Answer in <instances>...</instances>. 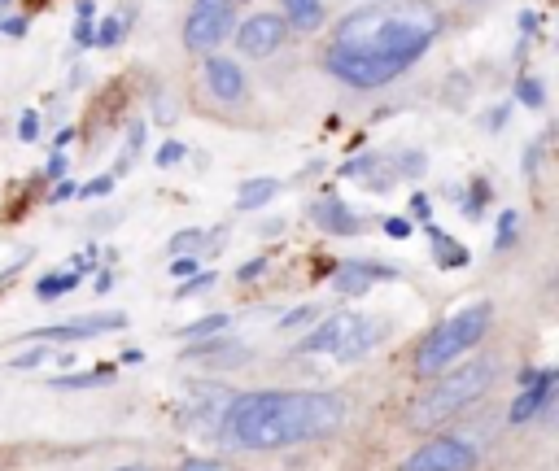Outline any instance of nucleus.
<instances>
[{
    "label": "nucleus",
    "mask_w": 559,
    "mask_h": 471,
    "mask_svg": "<svg viewBox=\"0 0 559 471\" xmlns=\"http://www.w3.org/2000/svg\"><path fill=\"white\" fill-rule=\"evenodd\" d=\"M490 319H494L490 301H472V306L442 319L415 349V371L420 376H442L446 367H455V358H463L472 345H481V336L490 332Z\"/></svg>",
    "instance_id": "nucleus-4"
},
{
    "label": "nucleus",
    "mask_w": 559,
    "mask_h": 471,
    "mask_svg": "<svg viewBox=\"0 0 559 471\" xmlns=\"http://www.w3.org/2000/svg\"><path fill=\"white\" fill-rule=\"evenodd\" d=\"M92 35H97V44H101V48H114L118 40H123V22H118V18H105Z\"/></svg>",
    "instance_id": "nucleus-26"
},
{
    "label": "nucleus",
    "mask_w": 559,
    "mask_h": 471,
    "mask_svg": "<svg viewBox=\"0 0 559 471\" xmlns=\"http://www.w3.org/2000/svg\"><path fill=\"white\" fill-rule=\"evenodd\" d=\"M18 136L22 140H35V136H40V114H22V123H18Z\"/></svg>",
    "instance_id": "nucleus-33"
},
{
    "label": "nucleus",
    "mask_w": 559,
    "mask_h": 471,
    "mask_svg": "<svg viewBox=\"0 0 559 471\" xmlns=\"http://www.w3.org/2000/svg\"><path fill=\"white\" fill-rule=\"evenodd\" d=\"M267 271V258H258V262H249V267H241V271H236V280H241V284H249V280H258V275H263Z\"/></svg>",
    "instance_id": "nucleus-35"
},
{
    "label": "nucleus",
    "mask_w": 559,
    "mask_h": 471,
    "mask_svg": "<svg viewBox=\"0 0 559 471\" xmlns=\"http://www.w3.org/2000/svg\"><path fill=\"white\" fill-rule=\"evenodd\" d=\"M228 314H206V319H197V323H184L180 336L184 341H201V336H214V332H228Z\"/></svg>",
    "instance_id": "nucleus-22"
},
{
    "label": "nucleus",
    "mask_w": 559,
    "mask_h": 471,
    "mask_svg": "<svg viewBox=\"0 0 559 471\" xmlns=\"http://www.w3.org/2000/svg\"><path fill=\"white\" fill-rule=\"evenodd\" d=\"M118 471H153V467H145V463H132V467H118Z\"/></svg>",
    "instance_id": "nucleus-47"
},
{
    "label": "nucleus",
    "mask_w": 559,
    "mask_h": 471,
    "mask_svg": "<svg viewBox=\"0 0 559 471\" xmlns=\"http://www.w3.org/2000/svg\"><path fill=\"white\" fill-rule=\"evenodd\" d=\"M280 9H284V22L297 31H319L324 27V0H280Z\"/></svg>",
    "instance_id": "nucleus-17"
},
{
    "label": "nucleus",
    "mask_w": 559,
    "mask_h": 471,
    "mask_svg": "<svg viewBox=\"0 0 559 471\" xmlns=\"http://www.w3.org/2000/svg\"><path fill=\"white\" fill-rule=\"evenodd\" d=\"M5 5H9V0H0V9H5Z\"/></svg>",
    "instance_id": "nucleus-48"
},
{
    "label": "nucleus",
    "mask_w": 559,
    "mask_h": 471,
    "mask_svg": "<svg viewBox=\"0 0 559 471\" xmlns=\"http://www.w3.org/2000/svg\"><path fill=\"white\" fill-rule=\"evenodd\" d=\"M193 271H197L193 258H171V275H175V280H188Z\"/></svg>",
    "instance_id": "nucleus-36"
},
{
    "label": "nucleus",
    "mask_w": 559,
    "mask_h": 471,
    "mask_svg": "<svg viewBox=\"0 0 559 471\" xmlns=\"http://www.w3.org/2000/svg\"><path fill=\"white\" fill-rule=\"evenodd\" d=\"M411 214H415V219H420V223H428V219H433V205H428V197H424V192H415V197H411Z\"/></svg>",
    "instance_id": "nucleus-34"
},
{
    "label": "nucleus",
    "mask_w": 559,
    "mask_h": 471,
    "mask_svg": "<svg viewBox=\"0 0 559 471\" xmlns=\"http://www.w3.org/2000/svg\"><path fill=\"white\" fill-rule=\"evenodd\" d=\"M442 35V14L433 5H389V9H359L337 22L324 66L332 79L350 83L359 92L385 88L420 62Z\"/></svg>",
    "instance_id": "nucleus-1"
},
{
    "label": "nucleus",
    "mask_w": 559,
    "mask_h": 471,
    "mask_svg": "<svg viewBox=\"0 0 559 471\" xmlns=\"http://www.w3.org/2000/svg\"><path fill=\"white\" fill-rule=\"evenodd\" d=\"M79 288V271H53V275H40L35 280V301H57L66 293Z\"/></svg>",
    "instance_id": "nucleus-20"
},
{
    "label": "nucleus",
    "mask_w": 559,
    "mask_h": 471,
    "mask_svg": "<svg viewBox=\"0 0 559 471\" xmlns=\"http://www.w3.org/2000/svg\"><path fill=\"white\" fill-rule=\"evenodd\" d=\"M180 471H223V467L214 463V458H188V463H184Z\"/></svg>",
    "instance_id": "nucleus-38"
},
{
    "label": "nucleus",
    "mask_w": 559,
    "mask_h": 471,
    "mask_svg": "<svg viewBox=\"0 0 559 471\" xmlns=\"http://www.w3.org/2000/svg\"><path fill=\"white\" fill-rule=\"evenodd\" d=\"M110 188H114V179L110 175H97L88 188H79V197H110Z\"/></svg>",
    "instance_id": "nucleus-32"
},
{
    "label": "nucleus",
    "mask_w": 559,
    "mask_h": 471,
    "mask_svg": "<svg viewBox=\"0 0 559 471\" xmlns=\"http://www.w3.org/2000/svg\"><path fill=\"white\" fill-rule=\"evenodd\" d=\"M110 376H114V367L83 371V376H70V371H66V376H57V380H53V389H70V393H75V389H97V384H105Z\"/></svg>",
    "instance_id": "nucleus-21"
},
{
    "label": "nucleus",
    "mask_w": 559,
    "mask_h": 471,
    "mask_svg": "<svg viewBox=\"0 0 559 471\" xmlns=\"http://www.w3.org/2000/svg\"><path fill=\"white\" fill-rule=\"evenodd\" d=\"M485 192H490V184H485V179H477V188H472V197L463 201V210H468L472 219H477V214H481V205H485Z\"/></svg>",
    "instance_id": "nucleus-31"
},
{
    "label": "nucleus",
    "mask_w": 559,
    "mask_h": 471,
    "mask_svg": "<svg viewBox=\"0 0 559 471\" xmlns=\"http://www.w3.org/2000/svg\"><path fill=\"white\" fill-rule=\"evenodd\" d=\"M206 245V232H197V227H188V232H180L171 240V253H184V258H193V249Z\"/></svg>",
    "instance_id": "nucleus-25"
},
{
    "label": "nucleus",
    "mask_w": 559,
    "mask_h": 471,
    "mask_svg": "<svg viewBox=\"0 0 559 471\" xmlns=\"http://www.w3.org/2000/svg\"><path fill=\"white\" fill-rule=\"evenodd\" d=\"M110 284H114V275L101 271V275H97V293H110Z\"/></svg>",
    "instance_id": "nucleus-46"
},
{
    "label": "nucleus",
    "mask_w": 559,
    "mask_h": 471,
    "mask_svg": "<svg viewBox=\"0 0 559 471\" xmlns=\"http://www.w3.org/2000/svg\"><path fill=\"white\" fill-rule=\"evenodd\" d=\"M44 358H53V354H49V349H40V345H35V349H27V354L9 358V367H14V371H31V367H40Z\"/></svg>",
    "instance_id": "nucleus-27"
},
{
    "label": "nucleus",
    "mask_w": 559,
    "mask_h": 471,
    "mask_svg": "<svg viewBox=\"0 0 559 471\" xmlns=\"http://www.w3.org/2000/svg\"><path fill=\"white\" fill-rule=\"evenodd\" d=\"M127 144H132L127 153H140V144H145V123H136V127H132V136H127Z\"/></svg>",
    "instance_id": "nucleus-40"
},
{
    "label": "nucleus",
    "mask_w": 559,
    "mask_h": 471,
    "mask_svg": "<svg viewBox=\"0 0 559 471\" xmlns=\"http://www.w3.org/2000/svg\"><path fill=\"white\" fill-rule=\"evenodd\" d=\"M236 27L232 0H193L184 22V48L188 53H214Z\"/></svg>",
    "instance_id": "nucleus-5"
},
{
    "label": "nucleus",
    "mask_w": 559,
    "mask_h": 471,
    "mask_svg": "<svg viewBox=\"0 0 559 471\" xmlns=\"http://www.w3.org/2000/svg\"><path fill=\"white\" fill-rule=\"evenodd\" d=\"M428 245H433V262L442 271H455V267H468V249L459 240H450L446 232H428Z\"/></svg>",
    "instance_id": "nucleus-18"
},
{
    "label": "nucleus",
    "mask_w": 559,
    "mask_h": 471,
    "mask_svg": "<svg viewBox=\"0 0 559 471\" xmlns=\"http://www.w3.org/2000/svg\"><path fill=\"white\" fill-rule=\"evenodd\" d=\"M201 79H206V88L210 96H219V101H241L245 96V75H241V66L232 62V57H206V70H201Z\"/></svg>",
    "instance_id": "nucleus-14"
},
{
    "label": "nucleus",
    "mask_w": 559,
    "mask_h": 471,
    "mask_svg": "<svg viewBox=\"0 0 559 471\" xmlns=\"http://www.w3.org/2000/svg\"><path fill=\"white\" fill-rule=\"evenodd\" d=\"M516 96L529 105V110H542V105H546V88L533 75H520L516 79Z\"/></svg>",
    "instance_id": "nucleus-23"
},
{
    "label": "nucleus",
    "mask_w": 559,
    "mask_h": 471,
    "mask_svg": "<svg viewBox=\"0 0 559 471\" xmlns=\"http://www.w3.org/2000/svg\"><path fill=\"white\" fill-rule=\"evenodd\" d=\"M206 288H214V271H193L180 288H175V297H197V293H206Z\"/></svg>",
    "instance_id": "nucleus-24"
},
{
    "label": "nucleus",
    "mask_w": 559,
    "mask_h": 471,
    "mask_svg": "<svg viewBox=\"0 0 559 471\" xmlns=\"http://www.w3.org/2000/svg\"><path fill=\"white\" fill-rule=\"evenodd\" d=\"M184 153H188V149H184L180 140H166L162 149H158V166H175V162H184Z\"/></svg>",
    "instance_id": "nucleus-30"
},
{
    "label": "nucleus",
    "mask_w": 559,
    "mask_h": 471,
    "mask_svg": "<svg viewBox=\"0 0 559 471\" xmlns=\"http://www.w3.org/2000/svg\"><path fill=\"white\" fill-rule=\"evenodd\" d=\"M385 232L394 236V240H407L411 236V223L407 219H385Z\"/></svg>",
    "instance_id": "nucleus-37"
},
{
    "label": "nucleus",
    "mask_w": 559,
    "mask_h": 471,
    "mask_svg": "<svg viewBox=\"0 0 559 471\" xmlns=\"http://www.w3.org/2000/svg\"><path fill=\"white\" fill-rule=\"evenodd\" d=\"M62 171H66V153H62V149H57V153L49 157V175L57 179V175H62Z\"/></svg>",
    "instance_id": "nucleus-42"
},
{
    "label": "nucleus",
    "mask_w": 559,
    "mask_h": 471,
    "mask_svg": "<svg viewBox=\"0 0 559 471\" xmlns=\"http://www.w3.org/2000/svg\"><path fill=\"white\" fill-rule=\"evenodd\" d=\"M402 171L420 175V171H424V153H407V157H402Z\"/></svg>",
    "instance_id": "nucleus-39"
},
{
    "label": "nucleus",
    "mask_w": 559,
    "mask_h": 471,
    "mask_svg": "<svg viewBox=\"0 0 559 471\" xmlns=\"http://www.w3.org/2000/svg\"><path fill=\"white\" fill-rule=\"evenodd\" d=\"M228 402H232V393H228V389H193V393H188V406L180 410V419H184V424H193L197 432L219 428V424H223V410H228Z\"/></svg>",
    "instance_id": "nucleus-13"
},
{
    "label": "nucleus",
    "mask_w": 559,
    "mask_h": 471,
    "mask_svg": "<svg viewBox=\"0 0 559 471\" xmlns=\"http://www.w3.org/2000/svg\"><path fill=\"white\" fill-rule=\"evenodd\" d=\"M184 358L197 362V367H206V371H228V367H241V362H249V345L228 341L223 332H214V336H201V345H188Z\"/></svg>",
    "instance_id": "nucleus-11"
},
{
    "label": "nucleus",
    "mask_w": 559,
    "mask_h": 471,
    "mask_svg": "<svg viewBox=\"0 0 559 471\" xmlns=\"http://www.w3.org/2000/svg\"><path fill=\"white\" fill-rule=\"evenodd\" d=\"M346 419V402L337 393H284L258 389L232 397L223 410V432L241 450H284V445L328 437Z\"/></svg>",
    "instance_id": "nucleus-2"
},
{
    "label": "nucleus",
    "mask_w": 559,
    "mask_h": 471,
    "mask_svg": "<svg viewBox=\"0 0 559 471\" xmlns=\"http://www.w3.org/2000/svg\"><path fill=\"white\" fill-rule=\"evenodd\" d=\"M472 467H477V450H472L468 441L437 437V441L420 445L398 471H472Z\"/></svg>",
    "instance_id": "nucleus-7"
},
{
    "label": "nucleus",
    "mask_w": 559,
    "mask_h": 471,
    "mask_svg": "<svg viewBox=\"0 0 559 471\" xmlns=\"http://www.w3.org/2000/svg\"><path fill=\"white\" fill-rule=\"evenodd\" d=\"M555 389H559V371H555V367H542L529 384H520L516 402H511V410H507L511 428H525V424H533L538 415H542V419L551 415V406H555Z\"/></svg>",
    "instance_id": "nucleus-8"
},
{
    "label": "nucleus",
    "mask_w": 559,
    "mask_h": 471,
    "mask_svg": "<svg viewBox=\"0 0 559 471\" xmlns=\"http://www.w3.org/2000/svg\"><path fill=\"white\" fill-rule=\"evenodd\" d=\"M494 380H498V362L494 358H472V362H463V367H455V371L446 367V376L433 384V393H424L420 402H415L411 424L415 428L446 424V419H455L459 410L477 406L481 397L490 393Z\"/></svg>",
    "instance_id": "nucleus-3"
},
{
    "label": "nucleus",
    "mask_w": 559,
    "mask_h": 471,
    "mask_svg": "<svg viewBox=\"0 0 559 471\" xmlns=\"http://www.w3.org/2000/svg\"><path fill=\"white\" fill-rule=\"evenodd\" d=\"M75 40H79V44H92V22H79V31H75Z\"/></svg>",
    "instance_id": "nucleus-45"
},
{
    "label": "nucleus",
    "mask_w": 559,
    "mask_h": 471,
    "mask_svg": "<svg viewBox=\"0 0 559 471\" xmlns=\"http://www.w3.org/2000/svg\"><path fill=\"white\" fill-rule=\"evenodd\" d=\"M311 219H315L319 232H328V236H359L363 232L359 214H354L346 201H337V197H319L311 205Z\"/></svg>",
    "instance_id": "nucleus-15"
},
{
    "label": "nucleus",
    "mask_w": 559,
    "mask_h": 471,
    "mask_svg": "<svg viewBox=\"0 0 559 471\" xmlns=\"http://www.w3.org/2000/svg\"><path fill=\"white\" fill-rule=\"evenodd\" d=\"M394 275H398V271L385 267V262H363V258H354V262H346V267L332 271V288H337L341 297H363L376 280H394Z\"/></svg>",
    "instance_id": "nucleus-12"
},
{
    "label": "nucleus",
    "mask_w": 559,
    "mask_h": 471,
    "mask_svg": "<svg viewBox=\"0 0 559 471\" xmlns=\"http://www.w3.org/2000/svg\"><path fill=\"white\" fill-rule=\"evenodd\" d=\"M232 31H236V48H241L245 57H271L284 44V35H289V22L280 14H254Z\"/></svg>",
    "instance_id": "nucleus-9"
},
{
    "label": "nucleus",
    "mask_w": 559,
    "mask_h": 471,
    "mask_svg": "<svg viewBox=\"0 0 559 471\" xmlns=\"http://www.w3.org/2000/svg\"><path fill=\"white\" fill-rule=\"evenodd\" d=\"M315 314H319V306H297V310H289V314L280 319V328H306Z\"/></svg>",
    "instance_id": "nucleus-28"
},
{
    "label": "nucleus",
    "mask_w": 559,
    "mask_h": 471,
    "mask_svg": "<svg viewBox=\"0 0 559 471\" xmlns=\"http://www.w3.org/2000/svg\"><path fill=\"white\" fill-rule=\"evenodd\" d=\"M516 223H520V214H511V210L503 214V219H498V240H494L498 249H507L511 240H516Z\"/></svg>",
    "instance_id": "nucleus-29"
},
{
    "label": "nucleus",
    "mask_w": 559,
    "mask_h": 471,
    "mask_svg": "<svg viewBox=\"0 0 559 471\" xmlns=\"http://www.w3.org/2000/svg\"><path fill=\"white\" fill-rule=\"evenodd\" d=\"M127 328V314H83V319H66V323H49V328H35V332H22V341H97L105 332H123Z\"/></svg>",
    "instance_id": "nucleus-6"
},
{
    "label": "nucleus",
    "mask_w": 559,
    "mask_h": 471,
    "mask_svg": "<svg viewBox=\"0 0 559 471\" xmlns=\"http://www.w3.org/2000/svg\"><path fill=\"white\" fill-rule=\"evenodd\" d=\"M385 332H389L385 319H354V314H350V323L341 328L332 354H337V362H359V358L372 354L380 341H385Z\"/></svg>",
    "instance_id": "nucleus-10"
},
{
    "label": "nucleus",
    "mask_w": 559,
    "mask_h": 471,
    "mask_svg": "<svg viewBox=\"0 0 559 471\" xmlns=\"http://www.w3.org/2000/svg\"><path fill=\"white\" fill-rule=\"evenodd\" d=\"M0 31H5V35H22V31H27V22H22V18H5V22H0Z\"/></svg>",
    "instance_id": "nucleus-41"
},
{
    "label": "nucleus",
    "mask_w": 559,
    "mask_h": 471,
    "mask_svg": "<svg viewBox=\"0 0 559 471\" xmlns=\"http://www.w3.org/2000/svg\"><path fill=\"white\" fill-rule=\"evenodd\" d=\"M503 123H507V105H498V110H494V118H485V127H490V131H498Z\"/></svg>",
    "instance_id": "nucleus-44"
},
{
    "label": "nucleus",
    "mask_w": 559,
    "mask_h": 471,
    "mask_svg": "<svg viewBox=\"0 0 559 471\" xmlns=\"http://www.w3.org/2000/svg\"><path fill=\"white\" fill-rule=\"evenodd\" d=\"M346 323H350V314H332V319L319 323V328H315L311 336H302V341H297L293 354H297V358H306V354H324V349L337 345V336H341V328H346Z\"/></svg>",
    "instance_id": "nucleus-16"
},
{
    "label": "nucleus",
    "mask_w": 559,
    "mask_h": 471,
    "mask_svg": "<svg viewBox=\"0 0 559 471\" xmlns=\"http://www.w3.org/2000/svg\"><path fill=\"white\" fill-rule=\"evenodd\" d=\"M280 192V179H249V184H241V192H236V210H263V205Z\"/></svg>",
    "instance_id": "nucleus-19"
},
{
    "label": "nucleus",
    "mask_w": 559,
    "mask_h": 471,
    "mask_svg": "<svg viewBox=\"0 0 559 471\" xmlns=\"http://www.w3.org/2000/svg\"><path fill=\"white\" fill-rule=\"evenodd\" d=\"M70 197H79V188H75V184H70V179H62V188H57V192H53V201H70Z\"/></svg>",
    "instance_id": "nucleus-43"
}]
</instances>
